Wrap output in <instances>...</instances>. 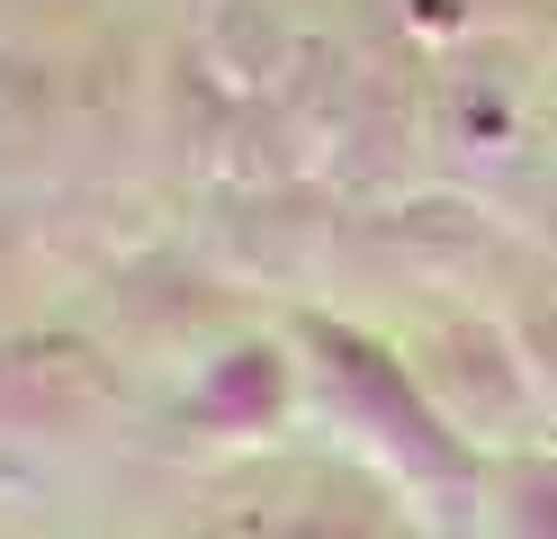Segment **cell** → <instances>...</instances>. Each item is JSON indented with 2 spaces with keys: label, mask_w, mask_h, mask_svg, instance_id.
Returning a JSON list of instances; mask_svg holds the SVG:
<instances>
[{
  "label": "cell",
  "mask_w": 557,
  "mask_h": 539,
  "mask_svg": "<svg viewBox=\"0 0 557 539\" xmlns=\"http://www.w3.org/2000/svg\"><path fill=\"white\" fill-rule=\"evenodd\" d=\"M252 539H377V522H369V513H351V503H333V494H306L297 513L261 522Z\"/></svg>",
  "instance_id": "5b68a950"
},
{
  "label": "cell",
  "mask_w": 557,
  "mask_h": 539,
  "mask_svg": "<svg viewBox=\"0 0 557 539\" xmlns=\"http://www.w3.org/2000/svg\"><path fill=\"white\" fill-rule=\"evenodd\" d=\"M126 405L117 369L82 333H10L0 342V450H46L82 441L90 422Z\"/></svg>",
  "instance_id": "7a4b0ae2"
},
{
  "label": "cell",
  "mask_w": 557,
  "mask_h": 539,
  "mask_svg": "<svg viewBox=\"0 0 557 539\" xmlns=\"http://www.w3.org/2000/svg\"><path fill=\"white\" fill-rule=\"evenodd\" d=\"M297 378H306V414H324L360 467H377L396 494H413L423 513H459L485 486L476 450L449 431V414L432 405L423 369H405V351H387L360 323L306 315L297 323Z\"/></svg>",
  "instance_id": "6da1fadb"
},
{
  "label": "cell",
  "mask_w": 557,
  "mask_h": 539,
  "mask_svg": "<svg viewBox=\"0 0 557 539\" xmlns=\"http://www.w3.org/2000/svg\"><path fill=\"white\" fill-rule=\"evenodd\" d=\"M288 414H306V378H297V351L288 342H225L216 359L198 369V387L181 395V422L216 450H243V441H270Z\"/></svg>",
  "instance_id": "3957f363"
},
{
  "label": "cell",
  "mask_w": 557,
  "mask_h": 539,
  "mask_svg": "<svg viewBox=\"0 0 557 539\" xmlns=\"http://www.w3.org/2000/svg\"><path fill=\"white\" fill-rule=\"evenodd\" d=\"M485 494H495V530L504 539H557V458H504L495 477H485Z\"/></svg>",
  "instance_id": "277c9868"
}]
</instances>
